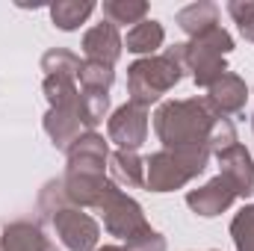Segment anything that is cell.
<instances>
[{"label": "cell", "instance_id": "11", "mask_svg": "<svg viewBox=\"0 0 254 251\" xmlns=\"http://www.w3.org/2000/svg\"><path fill=\"white\" fill-rule=\"evenodd\" d=\"M210 107H213V113H219V116H225V119H237V116H243L246 113V101H249V86H246V80L240 77V74H222L210 89H207V98H204Z\"/></svg>", "mask_w": 254, "mask_h": 251}, {"label": "cell", "instance_id": "7", "mask_svg": "<svg viewBox=\"0 0 254 251\" xmlns=\"http://www.w3.org/2000/svg\"><path fill=\"white\" fill-rule=\"evenodd\" d=\"M107 136H110V142L119 145V151H136V148H142V142L148 139V110L127 101L125 107H119L110 116Z\"/></svg>", "mask_w": 254, "mask_h": 251}, {"label": "cell", "instance_id": "15", "mask_svg": "<svg viewBox=\"0 0 254 251\" xmlns=\"http://www.w3.org/2000/svg\"><path fill=\"white\" fill-rule=\"evenodd\" d=\"M163 42H166V30H163V24L154 21V18H145L142 24L130 27L127 36H125V48L130 54H136L139 60H142V57H154V54L163 48Z\"/></svg>", "mask_w": 254, "mask_h": 251}, {"label": "cell", "instance_id": "14", "mask_svg": "<svg viewBox=\"0 0 254 251\" xmlns=\"http://www.w3.org/2000/svg\"><path fill=\"white\" fill-rule=\"evenodd\" d=\"M110 175L119 189H142L145 187V160L136 151H116L110 154Z\"/></svg>", "mask_w": 254, "mask_h": 251}, {"label": "cell", "instance_id": "16", "mask_svg": "<svg viewBox=\"0 0 254 251\" xmlns=\"http://www.w3.org/2000/svg\"><path fill=\"white\" fill-rule=\"evenodd\" d=\"M178 27L195 39L213 27H219V6L216 3H207V0H198V3H190L178 12Z\"/></svg>", "mask_w": 254, "mask_h": 251}, {"label": "cell", "instance_id": "5", "mask_svg": "<svg viewBox=\"0 0 254 251\" xmlns=\"http://www.w3.org/2000/svg\"><path fill=\"white\" fill-rule=\"evenodd\" d=\"M181 80H184V68H181V63L169 51L154 54V57H142V60H136L127 68V95H130V104L148 110L166 92H172Z\"/></svg>", "mask_w": 254, "mask_h": 251}, {"label": "cell", "instance_id": "9", "mask_svg": "<svg viewBox=\"0 0 254 251\" xmlns=\"http://www.w3.org/2000/svg\"><path fill=\"white\" fill-rule=\"evenodd\" d=\"M237 198H240L237 189H234V184H231L225 175H216V178L207 181L204 187L190 189V192H187V204H190V210L192 213H198V216H204V219H213V216L225 213Z\"/></svg>", "mask_w": 254, "mask_h": 251}, {"label": "cell", "instance_id": "19", "mask_svg": "<svg viewBox=\"0 0 254 251\" xmlns=\"http://www.w3.org/2000/svg\"><path fill=\"white\" fill-rule=\"evenodd\" d=\"M42 89H45V98H48L51 107H65V104H71V101L80 98L77 77H60V74H51V77H45Z\"/></svg>", "mask_w": 254, "mask_h": 251}, {"label": "cell", "instance_id": "17", "mask_svg": "<svg viewBox=\"0 0 254 251\" xmlns=\"http://www.w3.org/2000/svg\"><path fill=\"white\" fill-rule=\"evenodd\" d=\"M92 12H95V3H92V0H60V3L51 6V21H54V27H60L63 33H71V30H77Z\"/></svg>", "mask_w": 254, "mask_h": 251}, {"label": "cell", "instance_id": "20", "mask_svg": "<svg viewBox=\"0 0 254 251\" xmlns=\"http://www.w3.org/2000/svg\"><path fill=\"white\" fill-rule=\"evenodd\" d=\"M80 65H83V60H80L77 54L65 51V48H51V51L42 57V71H45V77H51V74L77 77V74H80Z\"/></svg>", "mask_w": 254, "mask_h": 251}, {"label": "cell", "instance_id": "6", "mask_svg": "<svg viewBox=\"0 0 254 251\" xmlns=\"http://www.w3.org/2000/svg\"><path fill=\"white\" fill-rule=\"evenodd\" d=\"M95 210H98L101 219H104V231H107L110 237L125 240V243L136 240V237L145 234V231H151V225H148L145 210L139 207V201H133L125 189H119L113 181L107 184L104 195L98 198Z\"/></svg>", "mask_w": 254, "mask_h": 251}, {"label": "cell", "instance_id": "27", "mask_svg": "<svg viewBox=\"0 0 254 251\" xmlns=\"http://www.w3.org/2000/svg\"><path fill=\"white\" fill-rule=\"evenodd\" d=\"M252 130H254V113H252Z\"/></svg>", "mask_w": 254, "mask_h": 251}, {"label": "cell", "instance_id": "2", "mask_svg": "<svg viewBox=\"0 0 254 251\" xmlns=\"http://www.w3.org/2000/svg\"><path fill=\"white\" fill-rule=\"evenodd\" d=\"M39 210H42V216L54 225L60 243H63L68 251H95L98 249L101 225H98L83 207H74V204L65 198L63 178L45 184V189L39 192Z\"/></svg>", "mask_w": 254, "mask_h": 251}, {"label": "cell", "instance_id": "25", "mask_svg": "<svg viewBox=\"0 0 254 251\" xmlns=\"http://www.w3.org/2000/svg\"><path fill=\"white\" fill-rule=\"evenodd\" d=\"M125 249L127 251H169V246H166V237H163V234H157V231L151 228V231L139 234L136 240H130Z\"/></svg>", "mask_w": 254, "mask_h": 251}, {"label": "cell", "instance_id": "18", "mask_svg": "<svg viewBox=\"0 0 254 251\" xmlns=\"http://www.w3.org/2000/svg\"><path fill=\"white\" fill-rule=\"evenodd\" d=\"M104 18L113 27H127V24H142L148 18V3L145 0H107L104 3Z\"/></svg>", "mask_w": 254, "mask_h": 251}, {"label": "cell", "instance_id": "8", "mask_svg": "<svg viewBox=\"0 0 254 251\" xmlns=\"http://www.w3.org/2000/svg\"><path fill=\"white\" fill-rule=\"evenodd\" d=\"M68 169L65 172H74V175H104L107 163H110V142L104 136H98L95 130L83 133L68 151Z\"/></svg>", "mask_w": 254, "mask_h": 251}, {"label": "cell", "instance_id": "24", "mask_svg": "<svg viewBox=\"0 0 254 251\" xmlns=\"http://www.w3.org/2000/svg\"><path fill=\"white\" fill-rule=\"evenodd\" d=\"M228 12H231V18L237 21L243 39L254 42V0H231V3H228Z\"/></svg>", "mask_w": 254, "mask_h": 251}, {"label": "cell", "instance_id": "13", "mask_svg": "<svg viewBox=\"0 0 254 251\" xmlns=\"http://www.w3.org/2000/svg\"><path fill=\"white\" fill-rule=\"evenodd\" d=\"M0 251H60L57 243L45 237V231L33 222H9L0 231Z\"/></svg>", "mask_w": 254, "mask_h": 251}, {"label": "cell", "instance_id": "3", "mask_svg": "<svg viewBox=\"0 0 254 251\" xmlns=\"http://www.w3.org/2000/svg\"><path fill=\"white\" fill-rule=\"evenodd\" d=\"M234 51V36L225 27H213L201 36H195L184 45L169 48V54L181 63L184 71H190L192 80L201 89H210L222 74H228V63L225 57Z\"/></svg>", "mask_w": 254, "mask_h": 251}, {"label": "cell", "instance_id": "12", "mask_svg": "<svg viewBox=\"0 0 254 251\" xmlns=\"http://www.w3.org/2000/svg\"><path fill=\"white\" fill-rule=\"evenodd\" d=\"M216 157H219V175H225L234 184L237 195L240 198L254 195V160H252V154L237 142L228 151H219Z\"/></svg>", "mask_w": 254, "mask_h": 251}, {"label": "cell", "instance_id": "21", "mask_svg": "<svg viewBox=\"0 0 254 251\" xmlns=\"http://www.w3.org/2000/svg\"><path fill=\"white\" fill-rule=\"evenodd\" d=\"M80 104H83V113H86L89 130H95V127L107 119V113H110V92L80 89Z\"/></svg>", "mask_w": 254, "mask_h": 251}, {"label": "cell", "instance_id": "1", "mask_svg": "<svg viewBox=\"0 0 254 251\" xmlns=\"http://www.w3.org/2000/svg\"><path fill=\"white\" fill-rule=\"evenodd\" d=\"M216 119L219 113L204 98L163 101L154 113V133L163 148H207Z\"/></svg>", "mask_w": 254, "mask_h": 251}, {"label": "cell", "instance_id": "22", "mask_svg": "<svg viewBox=\"0 0 254 251\" xmlns=\"http://www.w3.org/2000/svg\"><path fill=\"white\" fill-rule=\"evenodd\" d=\"M231 237L237 251H254V204H246L234 222H231Z\"/></svg>", "mask_w": 254, "mask_h": 251}, {"label": "cell", "instance_id": "26", "mask_svg": "<svg viewBox=\"0 0 254 251\" xmlns=\"http://www.w3.org/2000/svg\"><path fill=\"white\" fill-rule=\"evenodd\" d=\"M95 251H127V249H122V246H104V249H95Z\"/></svg>", "mask_w": 254, "mask_h": 251}, {"label": "cell", "instance_id": "4", "mask_svg": "<svg viewBox=\"0 0 254 251\" xmlns=\"http://www.w3.org/2000/svg\"><path fill=\"white\" fill-rule=\"evenodd\" d=\"M207 148H160L145 160V187L151 192L184 189L207 169Z\"/></svg>", "mask_w": 254, "mask_h": 251}, {"label": "cell", "instance_id": "23", "mask_svg": "<svg viewBox=\"0 0 254 251\" xmlns=\"http://www.w3.org/2000/svg\"><path fill=\"white\" fill-rule=\"evenodd\" d=\"M113 80H116V71H113V68H107V65H98V63H86V60H83V65H80V74H77V83H80V89H98V92H110Z\"/></svg>", "mask_w": 254, "mask_h": 251}, {"label": "cell", "instance_id": "10", "mask_svg": "<svg viewBox=\"0 0 254 251\" xmlns=\"http://www.w3.org/2000/svg\"><path fill=\"white\" fill-rule=\"evenodd\" d=\"M122 51H125V39H122L119 27H113L110 21H101V24L89 27L86 36H83V57H86V63H98V65L113 68L119 63Z\"/></svg>", "mask_w": 254, "mask_h": 251}]
</instances>
